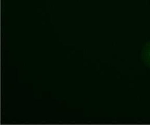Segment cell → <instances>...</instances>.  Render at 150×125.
Masks as SVG:
<instances>
[{"label":"cell","instance_id":"6da1fadb","mask_svg":"<svg viewBox=\"0 0 150 125\" xmlns=\"http://www.w3.org/2000/svg\"><path fill=\"white\" fill-rule=\"evenodd\" d=\"M142 59L144 64L150 68V41L143 47L142 52Z\"/></svg>","mask_w":150,"mask_h":125}]
</instances>
